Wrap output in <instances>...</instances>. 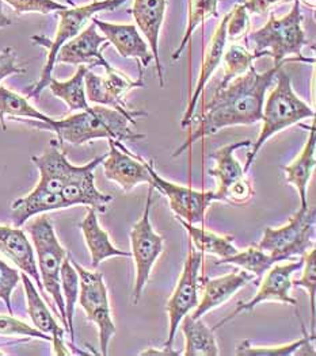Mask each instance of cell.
Masks as SVG:
<instances>
[{
  "label": "cell",
  "instance_id": "6da1fadb",
  "mask_svg": "<svg viewBox=\"0 0 316 356\" xmlns=\"http://www.w3.org/2000/svg\"><path fill=\"white\" fill-rule=\"evenodd\" d=\"M281 68L283 64H274L270 70L260 74L251 65L244 75L237 76L224 87H217L211 101L204 104L201 117L194 115L191 120V124L198 121V127L173 156L182 154L196 141L216 134L221 129L261 122L264 95Z\"/></svg>",
  "mask_w": 316,
  "mask_h": 356
},
{
  "label": "cell",
  "instance_id": "7a4b0ae2",
  "mask_svg": "<svg viewBox=\"0 0 316 356\" xmlns=\"http://www.w3.org/2000/svg\"><path fill=\"white\" fill-rule=\"evenodd\" d=\"M21 121L29 127L54 131L58 143H70L72 145H83L98 138H107L116 141H139L145 138V134L136 133L129 127V120L120 111L106 107L94 106L81 110L63 120H53L48 117L45 121L13 118Z\"/></svg>",
  "mask_w": 316,
  "mask_h": 356
},
{
  "label": "cell",
  "instance_id": "3957f363",
  "mask_svg": "<svg viewBox=\"0 0 316 356\" xmlns=\"http://www.w3.org/2000/svg\"><path fill=\"white\" fill-rule=\"evenodd\" d=\"M269 14V21L264 26L247 33L244 47L254 53L255 58L270 56L274 64L284 65L288 61L314 64V58L303 56V48L308 45V40L301 25L300 0L293 1L290 13L283 18H277L273 11Z\"/></svg>",
  "mask_w": 316,
  "mask_h": 356
},
{
  "label": "cell",
  "instance_id": "277c9868",
  "mask_svg": "<svg viewBox=\"0 0 316 356\" xmlns=\"http://www.w3.org/2000/svg\"><path fill=\"white\" fill-rule=\"evenodd\" d=\"M274 81L276 86L264 103L261 133L257 141L253 143L251 152L247 154L246 165L243 168L246 174L254 163L257 154L264 147V143L270 137L283 131L287 127L299 124L303 120L315 117L314 108L308 103L304 102L300 97H297V94L293 91L290 77L283 71V68L277 72Z\"/></svg>",
  "mask_w": 316,
  "mask_h": 356
},
{
  "label": "cell",
  "instance_id": "5b68a950",
  "mask_svg": "<svg viewBox=\"0 0 316 356\" xmlns=\"http://www.w3.org/2000/svg\"><path fill=\"white\" fill-rule=\"evenodd\" d=\"M125 1H128V0H95L86 6L74 7V8L68 7L65 10L57 11V15L60 17V22L57 26L54 40H49L44 35H33L30 38L37 45L47 48L48 56H47V63L42 68L40 79L33 87H30L27 98H38L40 94L44 91V88L48 87V84L52 79L57 53L65 42H68L70 40L77 37L80 31L86 27L87 22H91V18L95 17L98 13L116 10Z\"/></svg>",
  "mask_w": 316,
  "mask_h": 356
},
{
  "label": "cell",
  "instance_id": "8992f818",
  "mask_svg": "<svg viewBox=\"0 0 316 356\" xmlns=\"http://www.w3.org/2000/svg\"><path fill=\"white\" fill-rule=\"evenodd\" d=\"M35 217L37 218H34L27 225V232L33 240L40 278L47 296L52 298L53 305L56 306L58 312V318L61 320L64 330L68 332L65 305L60 287V270L64 259L67 257V251L60 244L52 222L45 216V213Z\"/></svg>",
  "mask_w": 316,
  "mask_h": 356
},
{
  "label": "cell",
  "instance_id": "52a82bcc",
  "mask_svg": "<svg viewBox=\"0 0 316 356\" xmlns=\"http://www.w3.org/2000/svg\"><path fill=\"white\" fill-rule=\"evenodd\" d=\"M315 209H299L290 221L280 228H266L262 240L257 244L277 261L290 260L293 256H304L314 247Z\"/></svg>",
  "mask_w": 316,
  "mask_h": 356
},
{
  "label": "cell",
  "instance_id": "ba28073f",
  "mask_svg": "<svg viewBox=\"0 0 316 356\" xmlns=\"http://www.w3.org/2000/svg\"><path fill=\"white\" fill-rule=\"evenodd\" d=\"M140 76L133 80L125 74L117 71L114 67L106 70L105 75H97L91 70L84 76L87 101L95 104L114 108L124 114L129 122L136 124L140 117H147L148 113L143 110H132L127 103V95L133 88H144L145 81L143 80L144 70L139 68Z\"/></svg>",
  "mask_w": 316,
  "mask_h": 356
},
{
  "label": "cell",
  "instance_id": "9c48e42d",
  "mask_svg": "<svg viewBox=\"0 0 316 356\" xmlns=\"http://www.w3.org/2000/svg\"><path fill=\"white\" fill-rule=\"evenodd\" d=\"M70 254L71 263L79 274V305L86 312L87 320L94 323L100 332L101 354L109 353V343L116 334V324L113 321L111 307L109 304V294L106 289L104 274L100 271H90L81 267Z\"/></svg>",
  "mask_w": 316,
  "mask_h": 356
},
{
  "label": "cell",
  "instance_id": "30bf717a",
  "mask_svg": "<svg viewBox=\"0 0 316 356\" xmlns=\"http://www.w3.org/2000/svg\"><path fill=\"white\" fill-rule=\"evenodd\" d=\"M154 191L155 188L150 186L147 201L144 206V211L141 218L133 225L131 230V256L134 260L136 267V280L133 289V304H139L143 291L150 280L154 264L157 263L159 256L163 252L164 240L161 236L154 230L150 220L151 207L154 202Z\"/></svg>",
  "mask_w": 316,
  "mask_h": 356
},
{
  "label": "cell",
  "instance_id": "8fae6325",
  "mask_svg": "<svg viewBox=\"0 0 316 356\" xmlns=\"http://www.w3.org/2000/svg\"><path fill=\"white\" fill-rule=\"evenodd\" d=\"M204 261V254L197 251L193 245L189 247V254L184 260V270L181 273L177 287L167 301L168 316V336L164 348L171 350L180 324L186 314L198 305L200 296V271Z\"/></svg>",
  "mask_w": 316,
  "mask_h": 356
},
{
  "label": "cell",
  "instance_id": "7c38bea8",
  "mask_svg": "<svg viewBox=\"0 0 316 356\" xmlns=\"http://www.w3.org/2000/svg\"><path fill=\"white\" fill-rule=\"evenodd\" d=\"M147 167L154 181V188L167 197L175 216L189 224L197 225L204 222L208 207L213 202H220L216 191H198L161 178L154 167V160L147 161Z\"/></svg>",
  "mask_w": 316,
  "mask_h": 356
},
{
  "label": "cell",
  "instance_id": "4fadbf2b",
  "mask_svg": "<svg viewBox=\"0 0 316 356\" xmlns=\"http://www.w3.org/2000/svg\"><path fill=\"white\" fill-rule=\"evenodd\" d=\"M303 256L299 260H293L285 264H273L266 273H264V280L260 283V289L255 293V296L247 301V302H237V309L223 318L220 323H217L212 330L216 331L226 325L228 321L235 318L240 313L243 312H250L254 307L266 301H276V302H283L288 305H297V301L290 296V289L292 286V277L293 274L303 267Z\"/></svg>",
  "mask_w": 316,
  "mask_h": 356
},
{
  "label": "cell",
  "instance_id": "5bb4252c",
  "mask_svg": "<svg viewBox=\"0 0 316 356\" xmlns=\"http://www.w3.org/2000/svg\"><path fill=\"white\" fill-rule=\"evenodd\" d=\"M109 152L102 161L106 178L116 181L125 193H131L133 188L145 183L154 187V181L147 167V161L140 156H134L123 141L107 140Z\"/></svg>",
  "mask_w": 316,
  "mask_h": 356
},
{
  "label": "cell",
  "instance_id": "9a60e30c",
  "mask_svg": "<svg viewBox=\"0 0 316 356\" xmlns=\"http://www.w3.org/2000/svg\"><path fill=\"white\" fill-rule=\"evenodd\" d=\"M106 154L107 153L93 159L84 165H75L71 177L61 191V197L68 207L81 204L91 207L98 213H105L106 204H110L114 198L109 194L101 193L95 187L94 171L98 165L102 164Z\"/></svg>",
  "mask_w": 316,
  "mask_h": 356
},
{
  "label": "cell",
  "instance_id": "2e32d148",
  "mask_svg": "<svg viewBox=\"0 0 316 356\" xmlns=\"http://www.w3.org/2000/svg\"><path fill=\"white\" fill-rule=\"evenodd\" d=\"M110 44L104 35L98 33V27L91 22L84 27L77 37L65 42L56 57V64H70V65H86L90 70L94 67H102L104 70L111 68L107 63L102 51Z\"/></svg>",
  "mask_w": 316,
  "mask_h": 356
},
{
  "label": "cell",
  "instance_id": "e0dca14e",
  "mask_svg": "<svg viewBox=\"0 0 316 356\" xmlns=\"http://www.w3.org/2000/svg\"><path fill=\"white\" fill-rule=\"evenodd\" d=\"M91 22L102 31L107 42L116 48L121 57L136 58L139 68H147L154 60L148 42L141 37L136 26L106 22L97 17H93Z\"/></svg>",
  "mask_w": 316,
  "mask_h": 356
},
{
  "label": "cell",
  "instance_id": "ac0fdd59",
  "mask_svg": "<svg viewBox=\"0 0 316 356\" xmlns=\"http://www.w3.org/2000/svg\"><path fill=\"white\" fill-rule=\"evenodd\" d=\"M31 161L40 172V180L34 188L48 194H61L75 168V165L67 159L65 152L61 149L58 140H51L49 147L44 153L40 156H33Z\"/></svg>",
  "mask_w": 316,
  "mask_h": 356
},
{
  "label": "cell",
  "instance_id": "d6986e66",
  "mask_svg": "<svg viewBox=\"0 0 316 356\" xmlns=\"http://www.w3.org/2000/svg\"><path fill=\"white\" fill-rule=\"evenodd\" d=\"M255 280V277L244 270L235 271L219 278H200V291L203 293L201 301L190 314L193 318H203V316L213 309L223 305L234 297L247 283Z\"/></svg>",
  "mask_w": 316,
  "mask_h": 356
},
{
  "label": "cell",
  "instance_id": "ffe728a7",
  "mask_svg": "<svg viewBox=\"0 0 316 356\" xmlns=\"http://www.w3.org/2000/svg\"><path fill=\"white\" fill-rule=\"evenodd\" d=\"M21 280L24 283L25 294H26L27 314L38 331L44 332L52 337L53 354L57 356L70 355V351L64 343V332L65 330L58 325L54 316L51 313L48 304L41 297L37 286L33 280L22 273Z\"/></svg>",
  "mask_w": 316,
  "mask_h": 356
},
{
  "label": "cell",
  "instance_id": "44dd1931",
  "mask_svg": "<svg viewBox=\"0 0 316 356\" xmlns=\"http://www.w3.org/2000/svg\"><path fill=\"white\" fill-rule=\"evenodd\" d=\"M0 252L34 280L38 291L48 298L40 278L34 247L24 230L17 227L0 225Z\"/></svg>",
  "mask_w": 316,
  "mask_h": 356
},
{
  "label": "cell",
  "instance_id": "7402d4cb",
  "mask_svg": "<svg viewBox=\"0 0 316 356\" xmlns=\"http://www.w3.org/2000/svg\"><path fill=\"white\" fill-rule=\"evenodd\" d=\"M230 18V13H227L221 21L217 24V27L212 35L210 44L207 45V49L204 53V60H203V67H201V74L198 77L197 86L194 88V92L190 98V102L187 104V108L184 110V117H182V122L181 127H187L191 125V118L196 113L198 99L204 91V88L207 87L210 79L214 74V71L220 67L221 60H223V53L227 47V22Z\"/></svg>",
  "mask_w": 316,
  "mask_h": 356
},
{
  "label": "cell",
  "instance_id": "603a6c76",
  "mask_svg": "<svg viewBox=\"0 0 316 356\" xmlns=\"http://www.w3.org/2000/svg\"><path fill=\"white\" fill-rule=\"evenodd\" d=\"M167 0H134L131 14L136 22V27L144 34L150 49L157 61L159 84L164 87V74L159 58V35L164 22Z\"/></svg>",
  "mask_w": 316,
  "mask_h": 356
},
{
  "label": "cell",
  "instance_id": "cb8c5ba5",
  "mask_svg": "<svg viewBox=\"0 0 316 356\" xmlns=\"http://www.w3.org/2000/svg\"><path fill=\"white\" fill-rule=\"evenodd\" d=\"M251 145H253V141L244 140V141H237V143L224 145L217 151L211 153V157L214 159L216 165L208 171V174L213 178L217 179L216 194L219 195L220 202H226L227 190L239 179L246 175L242 164L235 159V152L240 148H248Z\"/></svg>",
  "mask_w": 316,
  "mask_h": 356
},
{
  "label": "cell",
  "instance_id": "d4e9b609",
  "mask_svg": "<svg viewBox=\"0 0 316 356\" xmlns=\"http://www.w3.org/2000/svg\"><path fill=\"white\" fill-rule=\"evenodd\" d=\"M79 228L83 233L86 245L90 251L91 267L94 270L98 268V266L109 257H114V256L129 257L131 256V252H125V251H121L114 247V244L111 243V240L109 237V233L100 225L98 216L94 209H91V207L87 209V214L83 218V221L80 222Z\"/></svg>",
  "mask_w": 316,
  "mask_h": 356
},
{
  "label": "cell",
  "instance_id": "484cf974",
  "mask_svg": "<svg viewBox=\"0 0 316 356\" xmlns=\"http://www.w3.org/2000/svg\"><path fill=\"white\" fill-rule=\"evenodd\" d=\"M315 127L313 125L310 127V136L301 152L299 153V156L290 164L283 167L287 183L293 184L299 193L301 209L308 207L307 190L315 168Z\"/></svg>",
  "mask_w": 316,
  "mask_h": 356
},
{
  "label": "cell",
  "instance_id": "4316f807",
  "mask_svg": "<svg viewBox=\"0 0 316 356\" xmlns=\"http://www.w3.org/2000/svg\"><path fill=\"white\" fill-rule=\"evenodd\" d=\"M61 209H68L61 194H48L34 188L26 197H22L11 204L13 224L14 227L21 228L30 218L38 214Z\"/></svg>",
  "mask_w": 316,
  "mask_h": 356
},
{
  "label": "cell",
  "instance_id": "83f0119b",
  "mask_svg": "<svg viewBox=\"0 0 316 356\" xmlns=\"http://www.w3.org/2000/svg\"><path fill=\"white\" fill-rule=\"evenodd\" d=\"M180 325L184 336V351L182 355H220L214 331L201 318H193L190 314H186Z\"/></svg>",
  "mask_w": 316,
  "mask_h": 356
},
{
  "label": "cell",
  "instance_id": "f1b7e54d",
  "mask_svg": "<svg viewBox=\"0 0 316 356\" xmlns=\"http://www.w3.org/2000/svg\"><path fill=\"white\" fill-rule=\"evenodd\" d=\"M177 220L182 224L186 232L189 233L191 238V245L203 252V254H213L217 256L219 260L227 259L234 254H237V247L234 245V236L231 234H217L213 233L211 230H207L205 228H198L193 224H189L184 221L182 218Z\"/></svg>",
  "mask_w": 316,
  "mask_h": 356
},
{
  "label": "cell",
  "instance_id": "f546056e",
  "mask_svg": "<svg viewBox=\"0 0 316 356\" xmlns=\"http://www.w3.org/2000/svg\"><path fill=\"white\" fill-rule=\"evenodd\" d=\"M88 70L90 68L86 65H79L71 79L58 81L52 77L48 84L53 95L65 103L71 111H81L90 107L84 84V76Z\"/></svg>",
  "mask_w": 316,
  "mask_h": 356
},
{
  "label": "cell",
  "instance_id": "4dcf8cb0",
  "mask_svg": "<svg viewBox=\"0 0 316 356\" xmlns=\"http://www.w3.org/2000/svg\"><path fill=\"white\" fill-rule=\"evenodd\" d=\"M60 287L65 305V318L68 325V333L71 336V343L75 341V330H74V316L75 307L79 300V274L71 263L70 254L64 259L60 270Z\"/></svg>",
  "mask_w": 316,
  "mask_h": 356
},
{
  "label": "cell",
  "instance_id": "1f68e13d",
  "mask_svg": "<svg viewBox=\"0 0 316 356\" xmlns=\"http://www.w3.org/2000/svg\"><path fill=\"white\" fill-rule=\"evenodd\" d=\"M219 1L220 0H190L189 1V15H187L184 38L180 47L173 53L174 61H177L181 57L187 44H190L191 35L197 30V27L200 25H205V22L211 18L219 17Z\"/></svg>",
  "mask_w": 316,
  "mask_h": 356
},
{
  "label": "cell",
  "instance_id": "d6a6232c",
  "mask_svg": "<svg viewBox=\"0 0 316 356\" xmlns=\"http://www.w3.org/2000/svg\"><path fill=\"white\" fill-rule=\"evenodd\" d=\"M277 260L267 252L262 251L258 245H251L243 251H237V254L223 259V260H217L216 264H234L240 267L242 270L253 274L257 278L264 277V273L273 266L276 264Z\"/></svg>",
  "mask_w": 316,
  "mask_h": 356
},
{
  "label": "cell",
  "instance_id": "836d02e7",
  "mask_svg": "<svg viewBox=\"0 0 316 356\" xmlns=\"http://www.w3.org/2000/svg\"><path fill=\"white\" fill-rule=\"evenodd\" d=\"M6 115L11 118H29L37 121H45L48 118L47 114L33 107L27 101V98H24L19 94L0 86V125L3 130H6Z\"/></svg>",
  "mask_w": 316,
  "mask_h": 356
},
{
  "label": "cell",
  "instance_id": "e575fe53",
  "mask_svg": "<svg viewBox=\"0 0 316 356\" xmlns=\"http://www.w3.org/2000/svg\"><path fill=\"white\" fill-rule=\"evenodd\" d=\"M255 60L257 58L254 53L248 51L243 45L234 44V45H230L228 48L226 47L223 53V60H221L224 64V74L219 87H224L237 76L244 75L250 70V67L254 64Z\"/></svg>",
  "mask_w": 316,
  "mask_h": 356
},
{
  "label": "cell",
  "instance_id": "d590c367",
  "mask_svg": "<svg viewBox=\"0 0 316 356\" xmlns=\"http://www.w3.org/2000/svg\"><path fill=\"white\" fill-rule=\"evenodd\" d=\"M304 336L297 341H292L290 344L283 346H254L250 340H243L237 347L235 354L239 356H290L293 355L303 347L310 346L311 341L315 340L314 334H308L304 324H301Z\"/></svg>",
  "mask_w": 316,
  "mask_h": 356
},
{
  "label": "cell",
  "instance_id": "8d00e7d4",
  "mask_svg": "<svg viewBox=\"0 0 316 356\" xmlns=\"http://www.w3.org/2000/svg\"><path fill=\"white\" fill-rule=\"evenodd\" d=\"M304 271L300 280H292V286L303 287L308 293L310 307H311V334L315 336V316H316V251L311 250L310 252L303 256Z\"/></svg>",
  "mask_w": 316,
  "mask_h": 356
},
{
  "label": "cell",
  "instance_id": "74e56055",
  "mask_svg": "<svg viewBox=\"0 0 316 356\" xmlns=\"http://www.w3.org/2000/svg\"><path fill=\"white\" fill-rule=\"evenodd\" d=\"M0 336H25L29 339H40L44 341H52V337L44 332L30 327L26 323L14 317V314H0Z\"/></svg>",
  "mask_w": 316,
  "mask_h": 356
},
{
  "label": "cell",
  "instance_id": "f35d334b",
  "mask_svg": "<svg viewBox=\"0 0 316 356\" xmlns=\"http://www.w3.org/2000/svg\"><path fill=\"white\" fill-rule=\"evenodd\" d=\"M19 280H21L19 271L13 268L4 260L0 259V301L6 305L8 314H14L11 298Z\"/></svg>",
  "mask_w": 316,
  "mask_h": 356
},
{
  "label": "cell",
  "instance_id": "ab89813d",
  "mask_svg": "<svg viewBox=\"0 0 316 356\" xmlns=\"http://www.w3.org/2000/svg\"><path fill=\"white\" fill-rule=\"evenodd\" d=\"M250 25V14L242 4V0H239V3L230 11V18L227 22V40L234 42L242 40L247 35Z\"/></svg>",
  "mask_w": 316,
  "mask_h": 356
},
{
  "label": "cell",
  "instance_id": "60d3db41",
  "mask_svg": "<svg viewBox=\"0 0 316 356\" xmlns=\"http://www.w3.org/2000/svg\"><path fill=\"white\" fill-rule=\"evenodd\" d=\"M1 1L10 4L17 14H27V13L49 14V13H57L68 8V6L61 4L56 0H1Z\"/></svg>",
  "mask_w": 316,
  "mask_h": 356
},
{
  "label": "cell",
  "instance_id": "b9f144b4",
  "mask_svg": "<svg viewBox=\"0 0 316 356\" xmlns=\"http://www.w3.org/2000/svg\"><path fill=\"white\" fill-rule=\"evenodd\" d=\"M254 197V188L251 181L246 177L239 179L226 193V202L244 204Z\"/></svg>",
  "mask_w": 316,
  "mask_h": 356
},
{
  "label": "cell",
  "instance_id": "7bdbcfd3",
  "mask_svg": "<svg viewBox=\"0 0 316 356\" xmlns=\"http://www.w3.org/2000/svg\"><path fill=\"white\" fill-rule=\"evenodd\" d=\"M26 70L17 65V53L14 48L8 47L0 53V83L6 77L25 74Z\"/></svg>",
  "mask_w": 316,
  "mask_h": 356
},
{
  "label": "cell",
  "instance_id": "ee69618b",
  "mask_svg": "<svg viewBox=\"0 0 316 356\" xmlns=\"http://www.w3.org/2000/svg\"><path fill=\"white\" fill-rule=\"evenodd\" d=\"M290 1H294V0H242V4L244 6L248 14L264 15V14L271 13L274 7L284 3H290ZM310 1L314 3L315 0H310Z\"/></svg>",
  "mask_w": 316,
  "mask_h": 356
},
{
  "label": "cell",
  "instance_id": "f6af8a7d",
  "mask_svg": "<svg viewBox=\"0 0 316 356\" xmlns=\"http://www.w3.org/2000/svg\"><path fill=\"white\" fill-rule=\"evenodd\" d=\"M10 25H13V19L7 17V14L4 13V6H3V1L0 0V29Z\"/></svg>",
  "mask_w": 316,
  "mask_h": 356
},
{
  "label": "cell",
  "instance_id": "bcb514c9",
  "mask_svg": "<svg viewBox=\"0 0 316 356\" xmlns=\"http://www.w3.org/2000/svg\"><path fill=\"white\" fill-rule=\"evenodd\" d=\"M3 355H6V354H4V353H1V351H0V356H3Z\"/></svg>",
  "mask_w": 316,
  "mask_h": 356
}]
</instances>
